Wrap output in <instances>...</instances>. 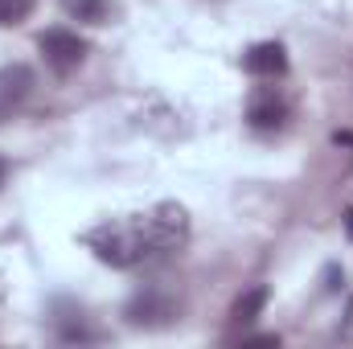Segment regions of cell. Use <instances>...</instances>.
Listing matches in <instances>:
<instances>
[{"label": "cell", "instance_id": "obj_6", "mask_svg": "<svg viewBox=\"0 0 353 349\" xmlns=\"http://www.w3.org/2000/svg\"><path fill=\"white\" fill-rule=\"evenodd\" d=\"M288 119V103L275 94V90H259L251 103H247V123L259 128V132H271Z\"/></svg>", "mask_w": 353, "mask_h": 349}, {"label": "cell", "instance_id": "obj_9", "mask_svg": "<svg viewBox=\"0 0 353 349\" xmlns=\"http://www.w3.org/2000/svg\"><path fill=\"white\" fill-rule=\"evenodd\" d=\"M33 4H37V0H0V29H12V25L29 21Z\"/></svg>", "mask_w": 353, "mask_h": 349}, {"label": "cell", "instance_id": "obj_2", "mask_svg": "<svg viewBox=\"0 0 353 349\" xmlns=\"http://www.w3.org/2000/svg\"><path fill=\"white\" fill-rule=\"evenodd\" d=\"M37 50H41L46 66H50L54 74H62V79L74 74L90 54V46L74 33V29H46V33L37 37Z\"/></svg>", "mask_w": 353, "mask_h": 349}, {"label": "cell", "instance_id": "obj_4", "mask_svg": "<svg viewBox=\"0 0 353 349\" xmlns=\"http://www.w3.org/2000/svg\"><path fill=\"white\" fill-rule=\"evenodd\" d=\"M33 87H37L33 66H25V62L0 66V123H8V119L25 107V99L33 94Z\"/></svg>", "mask_w": 353, "mask_h": 349}, {"label": "cell", "instance_id": "obj_5", "mask_svg": "<svg viewBox=\"0 0 353 349\" xmlns=\"http://www.w3.org/2000/svg\"><path fill=\"white\" fill-rule=\"evenodd\" d=\"M243 70H247L251 79H279V74L288 70V50H283V41H259V46H251V50L243 54Z\"/></svg>", "mask_w": 353, "mask_h": 349}, {"label": "cell", "instance_id": "obj_8", "mask_svg": "<svg viewBox=\"0 0 353 349\" xmlns=\"http://www.w3.org/2000/svg\"><path fill=\"white\" fill-rule=\"evenodd\" d=\"M62 12L70 21H83V25H107L111 4L107 0H62Z\"/></svg>", "mask_w": 353, "mask_h": 349}, {"label": "cell", "instance_id": "obj_7", "mask_svg": "<svg viewBox=\"0 0 353 349\" xmlns=\"http://www.w3.org/2000/svg\"><path fill=\"white\" fill-rule=\"evenodd\" d=\"M267 300H271V292H267L263 283H259V288H247V292L234 300V308H230V321H234V325H251V321H255V317L267 308Z\"/></svg>", "mask_w": 353, "mask_h": 349}, {"label": "cell", "instance_id": "obj_1", "mask_svg": "<svg viewBox=\"0 0 353 349\" xmlns=\"http://www.w3.org/2000/svg\"><path fill=\"white\" fill-rule=\"evenodd\" d=\"M94 259L107 263V267H140V263L165 259L181 251L189 243V210L176 206V201H161L144 214H132V218H111V222H99L94 230L83 235Z\"/></svg>", "mask_w": 353, "mask_h": 349}, {"label": "cell", "instance_id": "obj_10", "mask_svg": "<svg viewBox=\"0 0 353 349\" xmlns=\"http://www.w3.org/2000/svg\"><path fill=\"white\" fill-rule=\"evenodd\" d=\"M58 337H62V341H99V333H94V329H87L83 312H79L74 321H62V325H58Z\"/></svg>", "mask_w": 353, "mask_h": 349}, {"label": "cell", "instance_id": "obj_3", "mask_svg": "<svg viewBox=\"0 0 353 349\" xmlns=\"http://www.w3.org/2000/svg\"><path fill=\"white\" fill-rule=\"evenodd\" d=\"M176 300L173 296H165V292H157V288H144V292H136L132 300H128V308H123V317H128V325H136V329H165V325H173L176 321Z\"/></svg>", "mask_w": 353, "mask_h": 349}, {"label": "cell", "instance_id": "obj_11", "mask_svg": "<svg viewBox=\"0 0 353 349\" xmlns=\"http://www.w3.org/2000/svg\"><path fill=\"white\" fill-rule=\"evenodd\" d=\"M4 181H8V161L0 157V185H4Z\"/></svg>", "mask_w": 353, "mask_h": 349}, {"label": "cell", "instance_id": "obj_12", "mask_svg": "<svg viewBox=\"0 0 353 349\" xmlns=\"http://www.w3.org/2000/svg\"><path fill=\"white\" fill-rule=\"evenodd\" d=\"M345 226H350V239H353V210L345 214Z\"/></svg>", "mask_w": 353, "mask_h": 349}]
</instances>
